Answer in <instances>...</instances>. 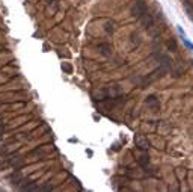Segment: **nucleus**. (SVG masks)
I'll return each mask as SVG.
<instances>
[{
	"instance_id": "nucleus-15",
	"label": "nucleus",
	"mask_w": 193,
	"mask_h": 192,
	"mask_svg": "<svg viewBox=\"0 0 193 192\" xmlns=\"http://www.w3.org/2000/svg\"><path fill=\"white\" fill-rule=\"evenodd\" d=\"M45 2H47L48 5H53V3H54V0H45Z\"/></svg>"
},
{
	"instance_id": "nucleus-7",
	"label": "nucleus",
	"mask_w": 193,
	"mask_h": 192,
	"mask_svg": "<svg viewBox=\"0 0 193 192\" xmlns=\"http://www.w3.org/2000/svg\"><path fill=\"white\" fill-rule=\"evenodd\" d=\"M47 154V150L42 148V147H39V148H35L32 150L30 153H29V157H36V159H42V157Z\"/></svg>"
},
{
	"instance_id": "nucleus-12",
	"label": "nucleus",
	"mask_w": 193,
	"mask_h": 192,
	"mask_svg": "<svg viewBox=\"0 0 193 192\" xmlns=\"http://www.w3.org/2000/svg\"><path fill=\"white\" fill-rule=\"evenodd\" d=\"M104 29H106L107 32H110V34H112V32H113V30L116 29V24H115V21H112V20H107V21H106V26H104Z\"/></svg>"
},
{
	"instance_id": "nucleus-13",
	"label": "nucleus",
	"mask_w": 193,
	"mask_h": 192,
	"mask_svg": "<svg viewBox=\"0 0 193 192\" xmlns=\"http://www.w3.org/2000/svg\"><path fill=\"white\" fill-rule=\"evenodd\" d=\"M130 36H131V43L135 44V45H139V44H140V38H139V34H137V32H133Z\"/></svg>"
},
{
	"instance_id": "nucleus-11",
	"label": "nucleus",
	"mask_w": 193,
	"mask_h": 192,
	"mask_svg": "<svg viewBox=\"0 0 193 192\" xmlns=\"http://www.w3.org/2000/svg\"><path fill=\"white\" fill-rule=\"evenodd\" d=\"M166 47H168V50H170V52H176V50H178V45H176L175 38L168 39V41H166Z\"/></svg>"
},
{
	"instance_id": "nucleus-6",
	"label": "nucleus",
	"mask_w": 193,
	"mask_h": 192,
	"mask_svg": "<svg viewBox=\"0 0 193 192\" xmlns=\"http://www.w3.org/2000/svg\"><path fill=\"white\" fill-rule=\"evenodd\" d=\"M109 89L107 88H101L100 91H97L95 94H94V98L95 100H100V101H104L106 98H109Z\"/></svg>"
},
{
	"instance_id": "nucleus-2",
	"label": "nucleus",
	"mask_w": 193,
	"mask_h": 192,
	"mask_svg": "<svg viewBox=\"0 0 193 192\" xmlns=\"http://www.w3.org/2000/svg\"><path fill=\"white\" fill-rule=\"evenodd\" d=\"M146 11H148L146 3H145L143 0H137V2H135V6L131 8V15L136 18H140Z\"/></svg>"
},
{
	"instance_id": "nucleus-3",
	"label": "nucleus",
	"mask_w": 193,
	"mask_h": 192,
	"mask_svg": "<svg viewBox=\"0 0 193 192\" xmlns=\"http://www.w3.org/2000/svg\"><path fill=\"white\" fill-rule=\"evenodd\" d=\"M135 145L139 150L146 151V150L150 148V141L146 139V136H143V135H140V133H136L135 135Z\"/></svg>"
},
{
	"instance_id": "nucleus-10",
	"label": "nucleus",
	"mask_w": 193,
	"mask_h": 192,
	"mask_svg": "<svg viewBox=\"0 0 193 192\" xmlns=\"http://www.w3.org/2000/svg\"><path fill=\"white\" fill-rule=\"evenodd\" d=\"M21 182H23V177H21V174L18 171H15L14 174L11 175V183L12 184H20Z\"/></svg>"
},
{
	"instance_id": "nucleus-9",
	"label": "nucleus",
	"mask_w": 193,
	"mask_h": 192,
	"mask_svg": "<svg viewBox=\"0 0 193 192\" xmlns=\"http://www.w3.org/2000/svg\"><path fill=\"white\" fill-rule=\"evenodd\" d=\"M146 105L151 106L152 109H159L160 107V103H159V98H155L154 96H150L146 98Z\"/></svg>"
},
{
	"instance_id": "nucleus-8",
	"label": "nucleus",
	"mask_w": 193,
	"mask_h": 192,
	"mask_svg": "<svg viewBox=\"0 0 193 192\" xmlns=\"http://www.w3.org/2000/svg\"><path fill=\"white\" fill-rule=\"evenodd\" d=\"M98 49H100V52L103 53V54H106V56L112 54V45L107 43H101L100 45H98Z\"/></svg>"
},
{
	"instance_id": "nucleus-5",
	"label": "nucleus",
	"mask_w": 193,
	"mask_h": 192,
	"mask_svg": "<svg viewBox=\"0 0 193 192\" xmlns=\"http://www.w3.org/2000/svg\"><path fill=\"white\" fill-rule=\"evenodd\" d=\"M137 163L142 166V169H145V171L150 168V156H148V153H146V151H143L142 154L139 156V159H137Z\"/></svg>"
},
{
	"instance_id": "nucleus-14",
	"label": "nucleus",
	"mask_w": 193,
	"mask_h": 192,
	"mask_svg": "<svg viewBox=\"0 0 193 192\" xmlns=\"http://www.w3.org/2000/svg\"><path fill=\"white\" fill-rule=\"evenodd\" d=\"M62 70L69 74V73H73V67H71L69 64H67V62H62Z\"/></svg>"
},
{
	"instance_id": "nucleus-4",
	"label": "nucleus",
	"mask_w": 193,
	"mask_h": 192,
	"mask_svg": "<svg viewBox=\"0 0 193 192\" xmlns=\"http://www.w3.org/2000/svg\"><path fill=\"white\" fill-rule=\"evenodd\" d=\"M139 20H140V23H142V26L145 27V29H151V27L154 26V18H152V15L148 11H146Z\"/></svg>"
},
{
	"instance_id": "nucleus-1",
	"label": "nucleus",
	"mask_w": 193,
	"mask_h": 192,
	"mask_svg": "<svg viewBox=\"0 0 193 192\" xmlns=\"http://www.w3.org/2000/svg\"><path fill=\"white\" fill-rule=\"evenodd\" d=\"M26 163V159L23 156H18V154H11L6 157V165L12 166L14 169H20L21 166Z\"/></svg>"
}]
</instances>
